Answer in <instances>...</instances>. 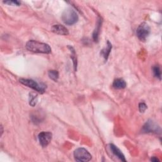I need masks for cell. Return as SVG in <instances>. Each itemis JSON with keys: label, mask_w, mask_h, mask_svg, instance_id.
<instances>
[{"label": "cell", "mask_w": 162, "mask_h": 162, "mask_svg": "<svg viewBox=\"0 0 162 162\" xmlns=\"http://www.w3.org/2000/svg\"><path fill=\"white\" fill-rule=\"evenodd\" d=\"M25 47L27 50L34 53L49 54L51 52V48L48 44L35 40H30L27 42Z\"/></svg>", "instance_id": "obj_1"}, {"label": "cell", "mask_w": 162, "mask_h": 162, "mask_svg": "<svg viewBox=\"0 0 162 162\" xmlns=\"http://www.w3.org/2000/svg\"><path fill=\"white\" fill-rule=\"evenodd\" d=\"M62 19L65 24L72 25L77 22L79 20V17L74 10L68 8H67L62 13Z\"/></svg>", "instance_id": "obj_2"}, {"label": "cell", "mask_w": 162, "mask_h": 162, "mask_svg": "<svg viewBox=\"0 0 162 162\" xmlns=\"http://www.w3.org/2000/svg\"><path fill=\"white\" fill-rule=\"evenodd\" d=\"M20 82L25 86L32 88L33 90L37 91L38 93H41V94H42L45 92V89L46 87V85H44L42 84H39L37 82H36L32 79H20Z\"/></svg>", "instance_id": "obj_3"}, {"label": "cell", "mask_w": 162, "mask_h": 162, "mask_svg": "<svg viewBox=\"0 0 162 162\" xmlns=\"http://www.w3.org/2000/svg\"><path fill=\"white\" fill-rule=\"evenodd\" d=\"M73 156L76 161L81 162L90 161L92 158V156L90 152L84 148L76 149L73 153Z\"/></svg>", "instance_id": "obj_4"}, {"label": "cell", "mask_w": 162, "mask_h": 162, "mask_svg": "<svg viewBox=\"0 0 162 162\" xmlns=\"http://www.w3.org/2000/svg\"><path fill=\"white\" fill-rule=\"evenodd\" d=\"M151 28L148 24L142 22L137 28L136 34L139 39L141 41H145L150 34Z\"/></svg>", "instance_id": "obj_5"}, {"label": "cell", "mask_w": 162, "mask_h": 162, "mask_svg": "<svg viewBox=\"0 0 162 162\" xmlns=\"http://www.w3.org/2000/svg\"><path fill=\"white\" fill-rule=\"evenodd\" d=\"M142 131L146 133H155L160 134L161 132L160 127L153 120L146 122L142 128Z\"/></svg>", "instance_id": "obj_6"}, {"label": "cell", "mask_w": 162, "mask_h": 162, "mask_svg": "<svg viewBox=\"0 0 162 162\" xmlns=\"http://www.w3.org/2000/svg\"><path fill=\"white\" fill-rule=\"evenodd\" d=\"M38 139L42 147H46L51 142L52 134L50 132H41L38 135Z\"/></svg>", "instance_id": "obj_7"}, {"label": "cell", "mask_w": 162, "mask_h": 162, "mask_svg": "<svg viewBox=\"0 0 162 162\" xmlns=\"http://www.w3.org/2000/svg\"><path fill=\"white\" fill-rule=\"evenodd\" d=\"M51 31L53 33L59 34V35L67 36L68 34V29L65 26L60 25V24H56V25H53L51 27Z\"/></svg>", "instance_id": "obj_8"}, {"label": "cell", "mask_w": 162, "mask_h": 162, "mask_svg": "<svg viewBox=\"0 0 162 162\" xmlns=\"http://www.w3.org/2000/svg\"><path fill=\"white\" fill-rule=\"evenodd\" d=\"M109 146H110V148L111 151H112V153L116 157H118L120 160H122L123 161H126V160L125 158L124 155H123L122 151L119 148H118L116 146H115L113 144H109Z\"/></svg>", "instance_id": "obj_9"}, {"label": "cell", "mask_w": 162, "mask_h": 162, "mask_svg": "<svg viewBox=\"0 0 162 162\" xmlns=\"http://www.w3.org/2000/svg\"><path fill=\"white\" fill-rule=\"evenodd\" d=\"M127 86L125 81L123 79H116L113 81V87L115 89L121 90L124 89Z\"/></svg>", "instance_id": "obj_10"}, {"label": "cell", "mask_w": 162, "mask_h": 162, "mask_svg": "<svg viewBox=\"0 0 162 162\" xmlns=\"http://www.w3.org/2000/svg\"><path fill=\"white\" fill-rule=\"evenodd\" d=\"M112 49V44L109 41H108L107 43V47L105 49L102 50L101 51V55L104 57L105 61H107L108 60L109 55H110V53L111 52Z\"/></svg>", "instance_id": "obj_11"}, {"label": "cell", "mask_w": 162, "mask_h": 162, "mask_svg": "<svg viewBox=\"0 0 162 162\" xmlns=\"http://www.w3.org/2000/svg\"><path fill=\"white\" fill-rule=\"evenodd\" d=\"M68 48L70 49V52H71V58L73 61V68H74V70L76 71L77 70V55L75 51L74 48H73L72 46H68Z\"/></svg>", "instance_id": "obj_12"}, {"label": "cell", "mask_w": 162, "mask_h": 162, "mask_svg": "<svg viewBox=\"0 0 162 162\" xmlns=\"http://www.w3.org/2000/svg\"><path fill=\"white\" fill-rule=\"evenodd\" d=\"M101 24H102V20H101V19H99L98 20L96 29H95L93 34V39H94V41H98V37H99V33H100Z\"/></svg>", "instance_id": "obj_13"}, {"label": "cell", "mask_w": 162, "mask_h": 162, "mask_svg": "<svg viewBox=\"0 0 162 162\" xmlns=\"http://www.w3.org/2000/svg\"><path fill=\"white\" fill-rule=\"evenodd\" d=\"M48 76L51 79L56 82L59 78V73L56 70H51L48 72Z\"/></svg>", "instance_id": "obj_14"}, {"label": "cell", "mask_w": 162, "mask_h": 162, "mask_svg": "<svg viewBox=\"0 0 162 162\" xmlns=\"http://www.w3.org/2000/svg\"><path fill=\"white\" fill-rule=\"evenodd\" d=\"M37 101V95L34 93L29 94V105L32 107H34Z\"/></svg>", "instance_id": "obj_15"}, {"label": "cell", "mask_w": 162, "mask_h": 162, "mask_svg": "<svg viewBox=\"0 0 162 162\" xmlns=\"http://www.w3.org/2000/svg\"><path fill=\"white\" fill-rule=\"evenodd\" d=\"M153 74L155 77L161 80V72L160 70V68L158 66H155L153 68Z\"/></svg>", "instance_id": "obj_16"}, {"label": "cell", "mask_w": 162, "mask_h": 162, "mask_svg": "<svg viewBox=\"0 0 162 162\" xmlns=\"http://www.w3.org/2000/svg\"><path fill=\"white\" fill-rule=\"evenodd\" d=\"M147 108H148V107H147V105L143 102H141L139 104V110L141 113L144 112L146 110Z\"/></svg>", "instance_id": "obj_17"}, {"label": "cell", "mask_w": 162, "mask_h": 162, "mask_svg": "<svg viewBox=\"0 0 162 162\" xmlns=\"http://www.w3.org/2000/svg\"><path fill=\"white\" fill-rule=\"evenodd\" d=\"M3 3L8 5L13 4L14 5H17V6H19L20 5V2L18 1H7V2H3Z\"/></svg>", "instance_id": "obj_18"}, {"label": "cell", "mask_w": 162, "mask_h": 162, "mask_svg": "<svg viewBox=\"0 0 162 162\" xmlns=\"http://www.w3.org/2000/svg\"><path fill=\"white\" fill-rule=\"evenodd\" d=\"M151 161H154V162H157V161H159L160 160L158 159V158H156V157H155V156H153V157H152V158H151Z\"/></svg>", "instance_id": "obj_19"}, {"label": "cell", "mask_w": 162, "mask_h": 162, "mask_svg": "<svg viewBox=\"0 0 162 162\" xmlns=\"http://www.w3.org/2000/svg\"><path fill=\"white\" fill-rule=\"evenodd\" d=\"M1 129H2V135L3 134V126H1Z\"/></svg>", "instance_id": "obj_20"}]
</instances>
